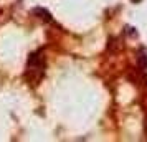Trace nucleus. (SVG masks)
Instances as JSON below:
<instances>
[{"instance_id": "f257e3e1", "label": "nucleus", "mask_w": 147, "mask_h": 142, "mask_svg": "<svg viewBox=\"0 0 147 142\" xmlns=\"http://www.w3.org/2000/svg\"><path fill=\"white\" fill-rule=\"evenodd\" d=\"M33 15H36V17L43 22H51V13L48 12L47 8H41V7L33 8Z\"/></svg>"}, {"instance_id": "f03ea898", "label": "nucleus", "mask_w": 147, "mask_h": 142, "mask_svg": "<svg viewBox=\"0 0 147 142\" xmlns=\"http://www.w3.org/2000/svg\"><path fill=\"white\" fill-rule=\"evenodd\" d=\"M137 63H139V68L142 71H146L147 69V55L146 53H140L139 58H137Z\"/></svg>"}, {"instance_id": "7ed1b4c3", "label": "nucleus", "mask_w": 147, "mask_h": 142, "mask_svg": "<svg viewBox=\"0 0 147 142\" xmlns=\"http://www.w3.org/2000/svg\"><path fill=\"white\" fill-rule=\"evenodd\" d=\"M126 32H127V35H131V36H137V32H136L132 27H127Z\"/></svg>"}, {"instance_id": "20e7f679", "label": "nucleus", "mask_w": 147, "mask_h": 142, "mask_svg": "<svg viewBox=\"0 0 147 142\" xmlns=\"http://www.w3.org/2000/svg\"><path fill=\"white\" fill-rule=\"evenodd\" d=\"M142 106H144V109L147 111V94L144 96V98H142Z\"/></svg>"}, {"instance_id": "39448f33", "label": "nucleus", "mask_w": 147, "mask_h": 142, "mask_svg": "<svg viewBox=\"0 0 147 142\" xmlns=\"http://www.w3.org/2000/svg\"><path fill=\"white\" fill-rule=\"evenodd\" d=\"M146 134H147V121H146Z\"/></svg>"}, {"instance_id": "423d86ee", "label": "nucleus", "mask_w": 147, "mask_h": 142, "mask_svg": "<svg viewBox=\"0 0 147 142\" xmlns=\"http://www.w3.org/2000/svg\"><path fill=\"white\" fill-rule=\"evenodd\" d=\"M132 2H137V0H132Z\"/></svg>"}]
</instances>
